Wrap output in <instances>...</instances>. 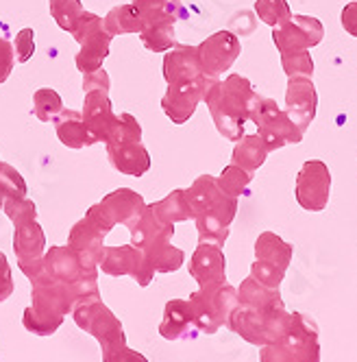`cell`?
Returning <instances> with one entry per match:
<instances>
[{
	"instance_id": "1",
	"label": "cell",
	"mask_w": 357,
	"mask_h": 362,
	"mask_svg": "<svg viewBox=\"0 0 357 362\" xmlns=\"http://www.w3.org/2000/svg\"><path fill=\"white\" fill-rule=\"evenodd\" d=\"M290 313L284 305V299L279 291L266 288L253 275H248L238 288V305L234 308L226 325L240 334L250 345H270L282 341L288 325Z\"/></svg>"
},
{
	"instance_id": "2",
	"label": "cell",
	"mask_w": 357,
	"mask_h": 362,
	"mask_svg": "<svg viewBox=\"0 0 357 362\" xmlns=\"http://www.w3.org/2000/svg\"><path fill=\"white\" fill-rule=\"evenodd\" d=\"M255 96L258 92L242 74H229L224 81L212 83L202 100H205L220 136L231 142H238L244 136Z\"/></svg>"
},
{
	"instance_id": "3",
	"label": "cell",
	"mask_w": 357,
	"mask_h": 362,
	"mask_svg": "<svg viewBox=\"0 0 357 362\" xmlns=\"http://www.w3.org/2000/svg\"><path fill=\"white\" fill-rule=\"evenodd\" d=\"M107 158L109 164L129 177H142L150 170V155L142 144V124L131 114H118L114 134L109 136Z\"/></svg>"
},
{
	"instance_id": "4",
	"label": "cell",
	"mask_w": 357,
	"mask_h": 362,
	"mask_svg": "<svg viewBox=\"0 0 357 362\" xmlns=\"http://www.w3.org/2000/svg\"><path fill=\"white\" fill-rule=\"evenodd\" d=\"M260 362H320L318 325L310 315L292 313L282 341L262 347Z\"/></svg>"
},
{
	"instance_id": "5",
	"label": "cell",
	"mask_w": 357,
	"mask_h": 362,
	"mask_svg": "<svg viewBox=\"0 0 357 362\" xmlns=\"http://www.w3.org/2000/svg\"><path fill=\"white\" fill-rule=\"evenodd\" d=\"M248 120L258 124V136L266 142L268 151H277L288 144H298L305 136V132L290 118V114L279 110L274 98H264L260 94L253 100Z\"/></svg>"
},
{
	"instance_id": "6",
	"label": "cell",
	"mask_w": 357,
	"mask_h": 362,
	"mask_svg": "<svg viewBox=\"0 0 357 362\" xmlns=\"http://www.w3.org/2000/svg\"><path fill=\"white\" fill-rule=\"evenodd\" d=\"M190 308L194 315V323L202 334H216L222 325H226L234 308L238 305V291L231 284L220 286L198 288L190 295Z\"/></svg>"
},
{
	"instance_id": "7",
	"label": "cell",
	"mask_w": 357,
	"mask_h": 362,
	"mask_svg": "<svg viewBox=\"0 0 357 362\" xmlns=\"http://www.w3.org/2000/svg\"><path fill=\"white\" fill-rule=\"evenodd\" d=\"M292 262V245L286 243L282 236L264 231L255 243V262L250 269V275L264 284L266 288L279 291L282 281L288 273V267Z\"/></svg>"
},
{
	"instance_id": "8",
	"label": "cell",
	"mask_w": 357,
	"mask_h": 362,
	"mask_svg": "<svg viewBox=\"0 0 357 362\" xmlns=\"http://www.w3.org/2000/svg\"><path fill=\"white\" fill-rule=\"evenodd\" d=\"M72 319L83 332L92 334L94 339L100 343V347L126 343L122 323L118 321V317L100 299L92 301V303H85V305H76L72 310Z\"/></svg>"
},
{
	"instance_id": "9",
	"label": "cell",
	"mask_w": 357,
	"mask_h": 362,
	"mask_svg": "<svg viewBox=\"0 0 357 362\" xmlns=\"http://www.w3.org/2000/svg\"><path fill=\"white\" fill-rule=\"evenodd\" d=\"M98 269L111 277L129 275L140 284L142 288H146L152 281V277H155V271H152V267L148 264L144 251L135 245L105 247L103 257H100V262H98Z\"/></svg>"
},
{
	"instance_id": "10",
	"label": "cell",
	"mask_w": 357,
	"mask_h": 362,
	"mask_svg": "<svg viewBox=\"0 0 357 362\" xmlns=\"http://www.w3.org/2000/svg\"><path fill=\"white\" fill-rule=\"evenodd\" d=\"M236 212H238V199L229 197L220 190L218 197L194 218L198 229V243L222 247L229 238V227H231L236 218Z\"/></svg>"
},
{
	"instance_id": "11",
	"label": "cell",
	"mask_w": 357,
	"mask_h": 362,
	"mask_svg": "<svg viewBox=\"0 0 357 362\" xmlns=\"http://www.w3.org/2000/svg\"><path fill=\"white\" fill-rule=\"evenodd\" d=\"M331 173L320 160H308L296 175V201L305 212H322L329 203Z\"/></svg>"
},
{
	"instance_id": "12",
	"label": "cell",
	"mask_w": 357,
	"mask_h": 362,
	"mask_svg": "<svg viewBox=\"0 0 357 362\" xmlns=\"http://www.w3.org/2000/svg\"><path fill=\"white\" fill-rule=\"evenodd\" d=\"M196 48H198L202 74H205L207 79H218L220 74H224L236 64L242 50L238 35H234L231 31H218L210 35L205 42H200V46Z\"/></svg>"
},
{
	"instance_id": "13",
	"label": "cell",
	"mask_w": 357,
	"mask_h": 362,
	"mask_svg": "<svg viewBox=\"0 0 357 362\" xmlns=\"http://www.w3.org/2000/svg\"><path fill=\"white\" fill-rule=\"evenodd\" d=\"M325 37L322 22L312 16H292L288 22L272 29V42L279 53L292 50H310L318 46Z\"/></svg>"
},
{
	"instance_id": "14",
	"label": "cell",
	"mask_w": 357,
	"mask_h": 362,
	"mask_svg": "<svg viewBox=\"0 0 357 362\" xmlns=\"http://www.w3.org/2000/svg\"><path fill=\"white\" fill-rule=\"evenodd\" d=\"M13 251L18 257L20 271L29 279H35L44 273V253H46V236L37 221H29L16 225L13 231Z\"/></svg>"
},
{
	"instance_id": "15",
	"label": "cell",
	"mask_w": 357,
	"mask_h": 362,
	"mask_svg": "<svg viewBox=\"0 0 357 362\" xmlns=\"http://www.w3.org/2000/svg\"><path fill=\"white\" fill-rule=\"evenodd\" d=\"M214 81H218V79H200V81H192V83L168 86V90L162 98L164 114L174 124H186L194 116L198 103L205 98V92L212 88Z\"/></svg>"
},
{
	"instance_id": "16",
	"label": "cell",
	"mask_w": 357,
	"mask_h": 362,
	"mask_svg": "<svg viewBox=\"0 0 357 362\" xmlns=\"http://www.w3.org/2000/svg\"><path fill=\"white\" fill-rule=\"evenodd\" d=\"M31 299H33L31 305L44 310V313H50V315L68 317L74 310L70 284L59 281L46 273L31 279Z\"/></svg>"
},
{
	"instance_id": "17",
	"label": "cell",
	"mask_w": 357,
	"mask_h": 362,
	"mask_svg": "<svg viewBox=\"0 0 357 362\" xmlns=\"http://www.w3.org/2000/svg\"><path fill=\"white\" fill-rule=\"evenodd\" d=\"M286 107L290 118L303 132H308L318 112V92L312 83V76H290L286 88Z\"/></svg>"
},
{
	"instance_id": "18",
	"label": "cell",
	"mask_w": 357,
	"mask_h": 362,
	"mask_svg": "<svg viewBox=\"0 0 357 362\" xmlns=\"http://www.w3.org/2000/svg\"><path fill=\"white\" fill-rule=\"evenodd\" d=\"M188 271L198 281V288H210V286H220V284H224L226 260H224L222 247L198 243L196 251L192 253Z\"/></svg>"
},
{
	"instance_id": "19",
	"label": "cell",
	"mask_w": 357,
	"mask_h": 362,
	"mask_svg": "<svg viewBox=\"0 0 357 362\" xmlns=\"http://www.w3.org/2000/svg\"><path fill=\"white\" fill-rule=\"evenodd\" d=\"M164 79L168 86L176 83H192L207 79L202 74L200 59H198V48L196 46H183L176 44L174 48L166 50L164 57Z\"/></svg>"
},
{
	"instance_id": "20",
	"label": "cell",
	"mask_w": 357,
	"mask_h": 362,
	"mask_svg": "<svg viewBox=\"0 0 357 362\" xmlns=\"http://www.w3.org/2000/svg\"><path fill=\"white\" fill-rule=\"evenodd\" d=\"M83 120L90 129V134L94 136L96 142H107L109 136L114 134L118 116L114 114L111 100H109V92H85V100H83Z\"/></svg>"
},
{
	"instance_id": "21",
	"label": "cell",
	"mask_w": 357,
	"mask_h": 362,
	"mask_svg": "<svg viewBox=\"0 0 357 362\" xmlns=\"http://www.w3.org/2000/svg\"><path fill=\"white\" fill-rule=\"evenodd\" d=\"M68 245L79 253L81 262L87 271H98V262L105 251V234L87 216L70 229Z\"/></svg>"
},
{
	"instance_id": "22",
	"label": "cell",
	"mask_w": 357,
	"mask_h": 362,
	"mask_svg": "<svg viewBox=\"0 0 357 362\" xmlns=\"http://www.w3.org/2000/svg\"><path fill=\"white\" fill-rule=\"evenodd\" d=\"M159 334L166 341H190L198 336L194 315L188 299H172L164 308V319L159 323Z\"/></svg>"
},
{
	"instance_id": "23",
	"label": "cell",
	"mask_w": 357,
	"mask_h": 362,
	"mask_svg": "<svg viewBox=\"0 0 357 362\" xmlns=\"http://www.w3.org/2000/svg\"><path fill=\"white\" fill-rule=\"evenodd\" d=\"M100 203L105 205V210L109 212L111 221L116 225H124L126 229H131L146 210V203H144L142 194H138L131 188H118L111 194H107Z\"/></svg>"
},
{
	"instance_id": "24",
	"label": "cell",
	"mask_w": 357,
	"mask_h": 362,
	"mask_svg": "<svg viewBox=\"0 0 357 362\" xmlns=\"http://www.w3.org/2000/svg\"><path fill=\"white\" fill-rule=\"evenodd\" d=\"M44 273L59 279V281L72 284V281H76L90 271L83 267L79 253H76L68 245V247H50V249H46V253H44Z\"/></svg>"
},
{
	"instance_id": "25",
	"label": "cell",
	"mask_w": 357,
	"mask_h": 362,
	"mask_svg": "<svg viewBox=\"0 0 357 362\" xmlns=\"http://www.w3.org/2000/svg\"><path fill=\"white\" fill-rule=\"evenodd\" d=\"M55 132H57L59 142L68 148H83V146L96 144L81 112L61 110V114L55 118Z\"/></svg>"
},
{
	"instance_id": "26",
	"label": "cell",
	"mask_w": 357,
	"mask_h": 362,
	"mask_svg": "<svg viewBox=\"0 0 357 362\" xmlns=\"http://www.w3.org/2000/svg\"><path fill=\"white\" fill-rule=\"evenodd\" d=\"M111 35L107 33V29H100L94 35H90L85 42H81V50L76 53L74 64L76 70L90 74L94 70H100L105 64V59L109 57V46H111Z\"/></svg>"
},
{
	"instance_id": "27",
	"label": "cell",
	"mask_w": 357,
	"mask_h": 362,
	"mask_svg": "<svg viewBox=\"0 0 357 362\" xmlns=\"http://www.w3.org/2000/svg\"><path fill=\"white\" fill-rule=\"evenodd\" d=\"M131 231V245L144 249L152 243H159V240H172L174 236V225L162 223L152 210L146 205L144 214L140 216V221L129 229Z\"/></svg>"
},
{
	"instance_id": "28",
	"label": "cell",
	"mask_w": 357,
	"mask_h": 362,
	"mask_svg": "<svg viewBox=\"0 0 357 362\" xmlns=\"http://www.w3.org/2000/svg\"><path fill=\"white\" fill-rule=\"evenodd\" d=\"M142 16V27L146 24H174L186 18L181 0H133Z\"/></svg>"
},
{
	"instance_id": "29",
	"label": "cell",
	"mask_w": 357,
	"mask_h": 362,
	"mask_svg": "<svg viewBox=\"0 0 357 362\" xmlns=\"http://www.w3.org/2000/svg\"><path fill=\"white\" fill-rule=\"evenodd\" d=\"M268 153L270 151H268L266 142L258 134H248V136L244 134L238 140V144H236V148L231 153V164H236V166L244 168L246 173L255 175V170H258L266 162Z\"/></svg>"
},
{
	"instance_id": "30",
	"label": "cell",
	"mask_w": 357,
	"mask_h": 362,
	"mask_svg": "<svg viewBox=\"0 0 357 362\" xmlns=\"http://www.w3.org/2000/svg\"><path fill=\"white\" fill-rule=\"evenodd\" d=\"M142 251L155 273H174L183 267V260H186V253L178 247H172L170 240L152 243V245L144 247Z\"/></svg>"
},
{
	"instance_id": "31",
	"label": "cell",
	"mask_w": 357,
	"mask_h": 362,
	"mask_svg": "<svg viewBox=\"0 0 357 362\" xmlns=\"http://www.w3.org/2000/svg\"><path fill=\"white\" fill-rule=\"evenodd\" d=\"M148 208L162 223H168V225H176V223L194 218L190 205H188V199H186V190H172L162 201L150 203Z\"/></svg>"
},
{
	"instance_id": "32",
	"label": "cell",
	"mask_w": 357,
	"mask_h": 362,
	"mask_svg": "<svg viewBox=\"0 0 357 362\" xmlns=\"http://www.w3.org/2000/svg\"><path fill=\"white\" fill-rule=\"evenodd\" d=\"M105 29L111 37L126 35V33H140L142 29V16L133 3L114 7L105 18Z\"/></svg>"
},
{
	"instance_id": "33",
	"label": "cell",
	"mask_w": 357,
	"mask_h": 362,
	"mask_svg": "<svg viewBox=\"0 0 357 362\" xmlns=\"http://www.w3.org/2000/svg\"><path fill=\"white\" fill-rule=\"evenodd\" d=\"M218 192H220V188L216 184V177H212V175L196 177L194 184L186 190V199H188V205L192 210V216L196 218L218 197Z\"/></svg>"
},
{
	"instance_id": "34",
	"label": "cell",
	"mask_w": 357,
	"mask_h": 362,
	"mask_svg": "<svg viewBox=\"0 0 357 362\" xmlns=\"http://www.w3.org/2000/svg\"><path fill=\"white\" fill-rule=\"evenodd\" d=\"M140 42L150 53H166L176 46L174 24H146L140 29Z\"/></svg>"
},
{
	"instance_id": "35",
	"label": "cell",
	"mask_w": 357,
	"mask_h": 362,
	"mask_svg": "<svg viewBox=\"0 0 357 362\" xmlns=\"http://www.w3.org/2000/svg\"><path fill=\"white\" fill-rule=\"evenodd\" d=\"M63 319L66 317L50 315V313H44V310H40L35 305H29L22 315V325H24V329L35 334V336H50L61 327Z\"/></svg>"
},
{
	"instance_id": "36",
	"label": "cell",
	"mask_w": 357,
	"mask_h": 362,
	"mask_svg": "<svg viewBox=\"0 0 357 362\" xmlns=\"http://www.w3.org/2000/svg\"><path fill=\"white\" fill-rule=\"evenodd\" d=\"M63 110V100L53 88H40L33 94V114L42 122H55Z\"/></svg>"
},
{
	"instance_id": "37",
	"label": "cell",
	"mask_w": 357,
	"mask_h": 362,
	"mask_svg": "<svg viewBox=\"0 0 357 362\" xmlns=\"http://www.w3.org/2000/svg\"><path fill=\"white\" fill-rule=\"evenodd\" d=\"M250 181H253V175H250V173H246L244 168L231 164V166H226V168L220 173V177L216 179V184H218V188H220L224 194L238 199V197H242V194L248 192Z\"/></svg>"
},
{
	"instance_id": "38",
	"label": "cell",
	"mask_w": 357,
	"mask_h": 362,
	"mask_svg": "<svg viewBox=\"0 0 357 362\" xmlns=\"http://www.w3.org/2000/svg\"><path fill=\"white\" fill-rule=\"evenodd\" d=\"M255 13L272 29L292 18L288 0H258V3H255Z\"/></svg>"
},
{
	"instance_id": "39",
	"label": "cell",
	"mask_w": 357,
	"mask_h": 362,
	"mask_svg": "<svg viewBox=\"0 0 357 362\" xmlns=\"http://www.w3.org/2000/svg\"><path fill=\"white\" fill-rule=\"evenodd\" d=\"M81 0H50V16H53L55 24L61 31H72L76 18L83 13Z\"/></svg>"
},
{
	"instance_id": "40",
	"label": "cell",
	"mask_w": 357,
	"mask_h": 362,
	"mask_svg": "<svg viewBox=\"0 0 357 362\" xmlns=\"http://www.w3.org/2000/svg\"><path fill=\"white\" fill-rule=\"evenodd\" d=\"M3 212L9 216L13 225L37 221V205L27 197H9L3 205Z\"/></svg>"
},
{
	"instance_id": "41",
	"label": "cell",
	"mask_w": 357,
	"mask_h": 362,
	"mask_svg": "<svg viewBox=\"0 0 357 362\" xmlns=\"http://www.w3.org/2000/svg\"><path fill=\"white\" fill-rule=\"evenodd\" d=\"M98 273L90 271L83 277H79L76 281L70 284V291H72V299H74V308L76 305H85L92 301L100 299V291H98V281H96Z\"/></svg>"
},
{
	"instance_id": "42",
	"label": "cell",
	"mask_w": 357,
	"mask_h": 362,
	"mask_svg": "<svg viewBox=\"0 0 357 362\" xmlns=\"http://www.w3.org/2000/svg\"><path fill=\"white\" fill-rule=\"evenodd\" d=\"M284 72L290 76H312L314 74V59L310 50H292V53H282Z\"/></svg>"
},
{
	"instance_id": "43",
	"label": "cell",
	"mask_w": 357,
	"mask_h": 362,
	"mask_svg": "<svg viewBox=\"0 0 357 362\" xmlns=\"http://www.w3.org/2000/svg\"><path fill=\"white\" fill-rule=\"evenodd\" d=\"M0 194L5 197H27V181L9 164H0Z\"/></svg>"
},
{
	"instance_id": "44",
	"label": "cell",
	"mask_w": 357,
	"mask_h": 362,
	"mask_svg": "<svg viewBox=\"0 0 357 362\" xmlns=\"http://www.w3.org/2000/svg\"><path fill=\"white\" fill-rule=\"evenodd\" d=\"M100 29H105V18H100V16H96V13H92V11H83L79 18H76V22H74V27H72V37L76 40V42H85L90 35H94L96 31H100Z\"/></svg>"
},
{
	"instance_id": "45",
	"label": "cell",
	"mask_w": 357,
	"mask_h": 362,
	"mask_svg": "<svg viewBox=\"0 0 357 362\" xmlns=\"http://www.w3.org/2000/svg\"><path fill=\"white\" fill-rule=\"evenodd\" d=\"M13 53L18 64H27L35 55V31L33 29H22L18 31L13 40Z\"/></svg>"
},
{
	"instance_id": "46",
	"label": "cell",
	"mask_w": 357,
	"mask_h": 362,
	"mask_svg": "<svg viewBox=\"0 0 357 362\" xmlns=\"http://www.w3.org/2000/svg\"><path fill=\"white\" fill-rule=\"evenodd\" d=\"M103 362H148L146 356L126 347V343L103 347Z\"/></svg>"
},
{
	"instance_id": "47",
	"label": "cell",
	"mask_w": 357,
	"mask_h": 362,
	"mask_svg": "<svg viewBox=\"0 0 357 362\" xmlns=\"http://www.w3.org/2000/svg\"><path fill=\"white\" fill-rule=\"evenodd\" d=\"M13 66H16L13 44L5 37H0V83H5L9 79Z\"/></svg>"
},
{
	"instance_id": "48",
	"label": "cell",
	"mask_w": 357,
	"mask_h": 362,
	"mask_svg": "<svg viewBox=\"0 0 357 362\" xmlns=\"http://www.w3.org/2000/svg\"><path fill=\"white\" fill-rule=\"evenodd\" d=\"M100 231H103V234L107 236L109 231L116 227V223L111 221V216H109V212L105 210V205L103 203H96V205H92V208L87 210V214H85Z\"/></svg>"
},
{
	"instance_id": "49",
	"label": "cell",
	"mask_w": 357,
	"mask_h": 362,
	"mask_svg": "<svg viewBox=\"0 0 357 362\" xmlns=\"http://www.w3.org/2000/svg\"><path fill=\"white\" fill-rule=\"evenodd\" d=\"M13 293V275L7 255L0 251V301H7Z\"/></svg>"
},
{
	"instance_id": "50",
	"label": "cell",
	"mask_w": 357,
	"mask_h": 362,
	"mask_svg": "<svg viewBox=\"0 0 357 362\" xmlns=\"http://www.w3.org/2000/svg\"><path fill=\"white\" fill-rule=\"evenodd\" d=\"M109 74L100 68V70H94L90 74H83V90L85 92H94V90H100V92H109Z\"/></svg>"
},
{
	"instance_id": "51",
	"label": "cell",
	"mask_w": 357,
	"mask_h": 362,
	"mask_svg": "<svg viewBox=\"0 0 357 362\" xmlns=\"http://www.w3.org/2000/svg\"><path fill=\"white\" fill-rule=\"evenodd\" d=\"M340 22H342V29H344L349 35L357 37V0H355V3H349V5L342 9Z\"/></svg>"
},
{
	"instance_id": "52",
	"label": "cell",
	"mask_w": 357,
	"mask_h": 362,
	"mask_svg": "<svg viewBox=\"0 0 357 362\" xmlns=\"http://www.w3.org/2000/svg\"><path fill=\"white\" fill-rule=\"evenodd\" d=\"M3 205H5V197L0 194V210H3Z\"/></svg>"
},
{
	"instance_id": "53",
	"label": "cell",
	"mask_w": 357,
	"mask_h": 362,
	"mask_svg": "<svg viewBox=\"0 0 357 362\" xmlns=\"http://www.w3.org/2000/svg\"><path fill=\"white\" fill-rule=\"evenodd\" d=\"M0 164H3V162H0Z\"/></svg>"
}]
</instances>
